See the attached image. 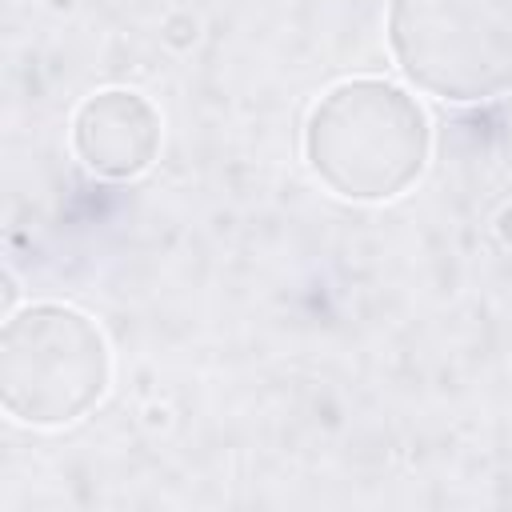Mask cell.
<instances>
[{
    "label": "cell",
    "instance_id": "6da1fadb",
    "mask_svg": "<svg viewBox=\"0 0 512 512\" xmlns=\"http://www.w3.org/2000/svg\"><path fill=\"white\" fill-rule=\"evenodd\" d=\"M432 124L424 104L384 76L332 84L304 120L308 172L340 200L384 204L404 196L428 168Z\"/></svg>",
    "mask_w": 512,
    "mask_h": 512
},
{
    "label": "cell",
    "instance_id": "7a4b0ae2",
    "mask_svg": "<svg viewBox=\"0 0 512 512\" xmlns=\"http://www.w3.org/2000/svg\"><path fill=\"white\" fill-rule=\"evenodd\" d=\"M112 384L100 324L60 300L24 304L0 332V404L16 424L64 428L88 416Z\"/></svg>",
    "mask_w": 512,
    "mask_h": 512
},
{
    "label": "cell",
    "instance_id": "3957f363",
    "mask_svg": "<svg viewBox=\"0 0 512 512\" xmlns=\"http://www.w3.org/2000/svg\"><path fill=\"white\" fill-rule=\"evenodd\" d=\"M384 32L400 76L436 100L512 92V0H388Z\"/></svg>",
    "mask_w": 512,
    "mask_h": 512
},
{
    "label": "cell",
    "instance_id": "277c9868",
    "mask_svg": "<svg viewBox=\"0 0 512 512\" xmlns=\"http://www.w3.org/2000/svg\"><path fill=\"white\" fill-rule=\"evenodd\" d=\"M164 120L156 104L132 88H100L72 116V148L80 164L104 180H136L160 156Z\"/></svg>",
    "mask_w": 512,
    "mask_h": 512
},
{
    "label": "cell",
    "instance_id": "5b68a950",
    "mask_svg": "<svg viewBox=\"0 0 512 512\" xmlns=\"http://www.w3.org/2000/svg\"><path fill=\"white\" fill-rule=\"evenodd\" d=\"M16 292H20V288H16V276H12V272H4V316H12V312H16Z\"/></svg>",
    "mask_w": 512,
    "mask_h": 512
},
{
    "label": "cell",
    "instance_id": "8992f818",
    "mask_svg": "<svg viewBox=\"0 0 512 512\" xmlns=\"http://www.w3.org/2000/svg\"><path fill=\"white\" fill-rule=\"evenodd\" d=\"M496 232H500V240H504V244H512V204L496 216Z\"/></svg>",
    "mask_w": 512,
    "mask_h": 512
}]
</instances>
